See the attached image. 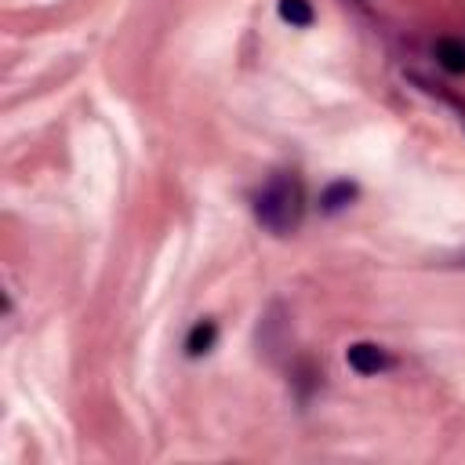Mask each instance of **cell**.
Returning a JSON list of instances; mask_svg holds the SVG:
<instances>
[{
  "label": "cell",
  "mask_w": 465,
  "mask_h": 465,
  "mask_svg": "<svg viewBox=\"0 0 465 465\" xmlns=\"http://www.w3.org/2000/svg\"><path fill=\"white\" fill-rule=\"evenodd\" d=\"M254 214L258 222L276 232V236H287L298 229L302 222V185L294 174H276L262 185V193L254 196Z\"/></svg>",
  "instance_id": "cell-1"
},
{
  "label": "cell",
  "mask_w": 465,
  "mask_h": 465,
  "mask_svg": "<svg viewBox=\"0 0 465 465\" xmlns=\"http://www.w3.org/2000/svg\"><path fill=\"white\" fill-rule=\"evenodd\" d=\"M345 360H349V367H352L356 374H378V371L389 363L385 349L374 345V341H356V345H349V349H345Z\"/></svg>",
  "instance_id": "cell-2"
},
{
  "label": "cell",
  "mask_w": 465,
  "mask_h": 465,
  "mask_svg": "<svg viewBox=\"0 0 465 465\" xmlns=\"http://www.w3.org/2000/svg\"><path fill=\"white\" fill-rule=\"evenodd\" d=\"M436 62H440L447 73L461 76V73H465V44H461L458 36H440V40H436Z\"/></svg>",
  "instance_id": "cell-3"
},
{
  "label": "cell",
  "mask_w": 465,
  "mask_h": 465,
  "mask_svg": "<svg viewBox=\"0 0 465 465\" xmlns=\"http://www.w3.org/2000/svg\"><path fill=\"white\" fill-rule=\"evenodd\" d=\"M356 196H360V189H356L352 182H331V185L320 193V207H323L327 214H334V211L349 207Z\"/></svg>",
  "instance_id": "cell-4"
},
{
  "label": "cell",
  "mask_w": 465,
  "mask_h": 465,
  "mask_svg": "<svg viewBox=\"0 0 465 465\" xmlns=\"http://www.w3.org/2000/svg\"><path fill=\"white\" fill-rule=\"evenodd\" d=\"M214 341H218L214 320H200V323L189 331V338H185V352H189V356H203V352L214 349Z\"/></svg>",
  "instance_id": "cell-5"
},
{
  "label": "cell",
  "mask_w": 465,
  "mask_h": 465,
  "mask_svg": "<svg viewBox=\"0 0 465 465\" xmlns=\"http://www.w3.org/2000/svg\"><path fill=\"white\" fill-rule=\"evenodd\" d=\"M280 18L283 22H291V25H298V29H305V25H312V4L309 0H280Z\"/></svg>",
  "instance_id": "cell-6"
}]
</instances>
